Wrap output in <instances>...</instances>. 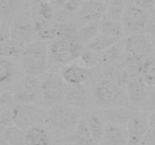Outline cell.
I'll use <instances>...</instances> for the list:
<instances>
[{
  "mask_svg": "<svg viewBox=\"0 0 155 145\" xmlns=\"http://www.w3.org/2000/svg\"><path fill=\"white\" fill-rule=\"evenodd\" d=\"M83 113L66 103H60L47 108L42 124L54 137L64 138L77 127L83 118Z\"/></svg>",
  "mask_w": 155,
  "mask_h": 145,
  "instance_id": "cell-1",
  "label": "cell"
},
{
  "mask_svg": "<svg viewBox=\"0 0 155 145\" xmlns=\"http://www.w3.org/2000/svg\"><path fill=\"white\" fill-rule=\"evenodd\" d=\"M91 98L96 110L114 107H130L126 88L114 84L102 75L93 82Z\"/></svg>",
  "mask_w": 155,
  "mask_h": 145,
  "instance_id": "cell-2",
  "label": "cell"
},
{
  "mask_svg": "<svg viewBox=\"0 0 155 145\" xmlns=\"http://www.w3.org/2000/svg\"><path fill=\"white\" fill-rule=\"evenodd\" d=\"M86 46L80 38L74 39H57L48 44L49 69L56 70L79 58Z\"/></svg>",
  "mask_w": 155,
  "mask_h": 145,
  "instance_id": "cell-3",
  "label": "cell"
},
{
  "mask_svg": "<svg viewBox=\"0 0 155 145\" xmlns=\"http://www.w3.org/2000/svg\"><path fill=\"white\" fill-rule=\"evenodd\" d=\"M48 44L33 42L24 48L21 57V63L24 75L42 76L49 69Z\"/></svg>",
  "mask_w": 155,
  "mask_h": 145,
  "instance_id": "cell-4",
  "label": "cell"
},
{
  "mask_svg": "<svg viewBox=\"0 0 155 145\" xmlns=\"http://www.w3.org/2000/svg\"><path fill=\"white\" fill-rule=\"evenodd\" d=\"M42 80V101L47 108L64 102L67 84L60 72L51 70L41 76Z\"/></svg>",
  "mask_w": 155,
  "mask_h": 145,
  "instance_id": "cell-5",
  "label": "cell"
},
{
  "mask_svg": "<svg viewBox=\"0 0 155 145\" xmlns=\"http://www.w3.org/2000/svg\"><path fill=\"white\" fill-rule=\"evenodd\" d=\"M15 101L20 104H36L42 101L41 76L24 75L13 92Z\"/></svg>",
  "mask_w": 155,
  "mask_h": 145,
  "instance_id": "cell-6",
  "label": "cell"
},
{
  "mask_svg": "<svg viewBox=\"0 0 155 145\" xmlns=\"http://www.w3.org/2000/svg\"><path fill=\"white\" fill-rule=\"evenodd\" d=\"M15 126L26 131L38 124H42L45 111L33 104H14L12 105Z\"/></svg>",
  "mask_w": 155,
  "mask_h": 145,
  "instance_id": "cell-7",
  "label": "cell"
},
{
  "mask_svg": "<svg viewBox=\"0 0 155 145\" xmlns=\"http://www.w3.org/2000/svg\"><path fill=\"white\" fill-rule=\"evenodd\" d=\"M36 38L35 25L30 13L26 11L11 24V39L23 47L34 42Z\"/></svg>",
  "mask_w": 155,
  "mask_h": 145,
  "instance_id": "cell-8",
  "label": "cell"
},
{
  "mask_svg": "<svg viewBox=\"0 0 155 145\" xmlns=\"http://www.w3.org/2000/svg\"><path fill=\"white\" fill-rule=\"evenodd\" d=\"M126 54L148 57L155 54V39L146 33L129 35L124 39Z\"/></svg>",
  "mask_w": 155,
  "mask_h": 145,
  "instance_id": "cell-9",
  "label": "cell"
},
{
  "mask_svg": "<svg viewBox=\"0 0 155 145\" xmlns=\"http://www.w3.org/2000/svg\"><path fill=\"white\" fill-rule=\"evenodd\" d=\"M129 105L133 111H146L148 86L142 77L132 78L126 86Z\"/></svg>",
  "mask_w": 155,
  "mask_h": 145,
  "instance_id": "cell-10",
  "label": "cell"
},
{
  "mask_svg": "<svg viewBox=\"0 0 155 145\" xmlns=\"http://www.w3.org/2000/svg\"><path fill=\"white\" fill-rule=\"evenodd\" d=\"M148 13L149 12L145 11L131 3L127 4L121 22L128 36L144 33L148 21Z\"/></svg>",
  "mask_w": 155,
  "mask_h": 145,
  "instance_id": "cell-11",
  "label": "cell"
},
{
  "mask_svg": "<svg viewBox=\"0 0 155 145\" xmlns=\"http://www.w3.org/2000/svg\"><path fill=\"white\" fill-rule=\"evenodd\" d=\"M149 128V114L146 111H133L127 125L128 145H139Z\"/></svg>",
  "mask_w": 155,
  "mask_h": 145,
  "instance_id": "cell-12",
  "label": "cell"
},
{
  "mask_svg": "<svg viewBox=\"0 0 155 145\" xmlns=\"http://www.w3.org/2000/svg\"><path fill=\"white\" fill-rule=\"evenodd\" d=\"M96 68L70 63L61 69L60 73L68 85H86L95 77Z\"/></svg>",
  "mask_w": 155,
  "mask_h": 145,
  "instance_id": "cell-13",
  "label": "cell"
},
{
  "mask_svg": "<svg viewBox=\"0 0 155 145\" xmlns=\"http://www.w3.org/2000/svg\"><path fill=\"white\" fill-rule=\"evenodd\" d=\"M92 102L91 92L86 85H68L65 90L64 103L76 109L86 112Z\"/></svg>",
  "mask_w": 155,
  "mask_h": 145,
  "instance_id": "cell-14",
  "label": "cell"
},
{
  "mask_svg": "<svg viewBox=\"0 0 155 145\" xmlns=\"http://www.w3.org/2000/svg\"><path fill=\"white\" fill-rule=\"evenodd\" d=\"M104 16V6L101 2L83 1V5L75 14L76 22L83 24L99 21Z\"/></svg>",
  "mask_w": 155,
  "mask_h": 145,
  "instance_id": "cell-15",
  "label": "cell"
},
{
  "mask_svg": "<svg viewBox=\"0 0 155 145\" xmlns=\"http://www.w3.org/2000/svg\"><path fill=\"white\" fill-rule=\"evenodd\" d=\"M105 124L127 126L133 111L129 107H114L95 110Z\"/></svg>",
  "mask_w": 155,
  "mask_h": 145,
  "instance_id": "cell-16",
  "label": "cell"
},
{
  "mask_svg": "<svg viewBox=\"0 0 155 145\" xmlns=\"http://www.w3.org/2000/svg\"><path fill=\"white\" fill-rule=\"evenodd\" d=\"M101 75L107 80L123 88H126L131 79L124 63L101 66Z\"/></svg>",
  "mask_w": 155,
  "mask_h": 145,
  "instance_id": "cell-17",
  "label": "cell"
},
{
  "mask_svg": "<svg viewBox=\"0 0 155 145\" xmlns=\"http://www.w3.org/2000/svg\"><path fill=\"white\" fill-rule=\"evenodd\" d=\"M54 137L43 124H38L25 131L26 145H53Z\"/></svg>",
  "mask_w": 155,
  "mask_h": 145,
  "instance_id": "cell-18",
  "label": "cell"
},
{
  "mask_svg": "<svg viewBox=\"0 0 155 145\" xmlns=\"http://www.w3.org/2000/svg\"><path fill=\"white\" fill-rule=\"evenodd\" d=\"M128 142L127 126L105 124L101 145H128Z\"/></svg>",
  "mask_w": 155,
  "mask_h": 145,
  "instance_id": "cell-19",
  "label": "cell"
},
{
  "mask_svg": "<svg viewBox=\"0 0 155 145\" xmlns=\"http://www.w3.org/2000/svg\"><path fill=\"white\" fill-rule=\"evenodd\" d=\"M63 139L75 145H98L94 141L85 116L80 119L74 131Z\"/></svg>",
  "mask_w": 155,
  "mask_h": 145,
  "instance_id": "cell-20",
  "label": "cell"
},
{
  "mask_svg": "<svg viewBox=\"0 0 155 145\" xmlns=\"http://www.w3.org/2000/svg\"><path fill=\"white\" fill-rule=\"evenodd\" d=\"M36 37L39 41L46 42H52L58 39L60 24L53 20L45 21L41 19L34 22Z\"/></svg>",
  "mask_w": 155,
  "mask_h": 145,
  "instance_id": "cell-21",
  "label": "cell"
},
{
  "mask_svg": "<svg viewBox=\"0 0 155 145\" xmlns=\"http://www.w3.org/2000/svg\"><path fill=\"white\" fill-rule=\"evenodd\" d=\"M126 52L124 48V39H120L117 42L101 53L100 66L113 63H124Z\"/></svg>",
  "mask_w": 155,
  "mask_h": 145,
  "instance_id": "cell-22",
  "label": "cell"
},
{
  "mask_svg": "<svg viewBox=\"0 0 155 145\" xmlns=\"http://www.w3.org/2000/svg\"><path fill=\"white\" fill-rule=\"evenodd\" d=\"M99 33L122 39L128 36L121 21H115L103 17L99 21Z\"/></svg>",
  "mask_w": 155,
  "mask_h": 145,
  "instance_id": "cell-23",
  "label": "cell"
},
{
  "mask_svg": "<svg viewBox=\"0 0 155 145\" xmlns=\"http://www.w3.org/2000/svg\"><path fill=\"white\" fill-rule=\"evenodd\" d=\"M85 117L94 141L96 144H101L105 128V123L95 110L88 113Z\"/></svg>",
  "mask_w": 155,
  "mask_h": 145,
  "instance_id": "cell-24",
  "label": "cell"
},
{
  "mask_svg": "<svg viewBox=\"0 0 155 145\" xmlns=\"http://www.w3.org/2000/svg\"><path fill=\"white\" fill-rule=\"evenodd\" d=\"M148 57L136 54H126L124 59V66L128 71L130 78L141 77V71L145 60Z\"/></svg>",
  "mask_w": 155,
  "mask_h": 145,
  "instance_id": "cell-25",
  "label": "cell"
},
{
  "mask_svg": "<svg viewBox=\"0 0 155 145\" xmlns=\"http://www.w3.org/2000/svg\"><path fill=\"white\" fill-rule=\"evenodd\" d=\"M127 5L124 0H109L104 7V17L115 21H121Z\"/></svg>",
  "mask_w": 155,
  "mask_h": 145,
  "instance_id": "cell-26",
  "label": "cell"
},
{
  "mask_svg": "<svg viewBox=\"0 0 155 145\" xmlns=\"http://www.w3.org/2000/svg\"><path fill=\"white\" fill-rule=\"evenodd\" d=\"M120 39L110 37L105 35L98 33L96 37L94 38L86 46V48L97 53H102L104 51L114 45Z\"/></svg>",
  "mask_w": 155,
  "mask_h": 145,
  "instance_id": "cell-27",
  "label": "cell"
},
{
  "mask_svg": "<svg viewBox=\"0 0 155 145\" xmlns=\"http://www.w3.org/2000/svg\"><path fill=\"white\" fill-rule=\"evenodd\" d=\"M99 33V21L86 23L79 28L78 34L81 42L85 46Z\"/></svg>",
  "mask_w": 155,
  "mask_h": 145,
  "instance_id": "cell-28",
  "label": "cell"
},
{
  "mask_svg": "<svg viewBox=\"0 0 155 145\" xmlns=\"http://www.w3.org/2000/svg\"><path fill=\"white\" fill-rule=\"evenodd\" d=\"M16 70V66L10 59L0 57V86L10 82Z\"/></svg>",
  "mask_w": 155,
  "mask_h": 145,
  "instance_id": "cell-29",
  "label": "cell"
},
{
  "mask_svg": "<svg viewBox=\"0 0 155 145\" xmlns=\"http://www.w3.org/2000/svg\"><path fill=\"white\" fill-rule=\"evenodd\" d=\"M25 47L14 42L12 39L0 45V57L5 58H21Z\"/></svg>",
  "mask_w": 155,
  "mask_h": 145,
  "instance_id": "cell-30",
  "label": "cell"
},
{
  "mask_svg": "<svg viewBox=\"0 0 155 145\" xmlns=\"http://www.w3.org/2000/svg\"><path fill=\"white\" fill-rule=\"evenodd\" d=\"M141 77L148 87L155 85V54L145 60L141 71Z\"/></svg>",
  "mask_w": 155,
  "mask_h": 145,
  "instance_id": "cell-31",
  "label": "cell"
},
{
  "mask_svg": "<svg viewBox=\"0 0 155 145\" xmlns=\"http://www.w3.org/2000/svg\"><path fill=\"white\" fill-rule=\"evenodd\" d=\"M2 137L11 145H26L25 131L15 125L5 128Z\"/></svg>",
  "mask_w": 155,
  "mask_h": 145,
  "instance_id": "cell-32",
  "label": "cell"
},
{
  "mask_svg": "<svg viewBox=\"0 0 155 145\" xmlns=\"http://www.w3.org/2000/svg\"><path fill=\"white\" fill-rule=\"evenodd\" d=\"M79 58L83 60L84 66L89 68H97L100 66L101 53H97L85 48Z\"/></svg>",
  "mask_w": 155,
  "mask_h": 145,
  "instance_id": "cell-33",
  "label": "cell"
},
{
  "mask_svg": "<svg viewBox=\"0 0 155 145\" xmlns=\"http://www.w3.org/2000/svg\"><path fill=\"white\" fill-rule=\"evenodd\" d=\"M36 10L41 19L50 21L54 19L56 8L52 3L47 0H44L39 2Z\"/></svg>",
  "mask_w": 155,
  "mask_h": 145,
  "instance_id": "cell-34",
  "label": "cell"
},
{
  "mask_svg": "<svg viewBox=\"0 0 155 145\" xmlns=\"http://www.w3.org/2000/svg\"><path fill=\"white\" fill-rule=\"evenodd\" d=\"M18 5V0H0V18L13 16Z\"/></svg>",
  "mask_w": 155,
  "mask_h": 145,
  "instance_id": "cell-35",
  "label": "cell"
},
{
  "mask_svg": "<svg viewBox=\"0 0 155 145\" xmlns=\"http://www.w3.org/2000/svg\"><path fill=\"white\" fill-rule=\"evenodd\" d=\"M14 115L12 106L1 109L0 112V128L4 130L8 127L14 126Z\"/></svg>",
  "mask_w": 155,
  "mask_h": 145,
  "instance_id": "cell-36",
  "label": "cell"
},
{
  "mask_svg": "<svg viewBox=\"0 0 155 145\" xmlns=\"http://www.w3.org/2000/svg\"><path fill=\"white\" fill-rule=\"evenodd\" d=\"M83 0H67L64 8L73 15H75L83 5Z\"/></svg>",
  "mask_w": 155,
  "mask_h": 145,
  "instance_id": "cell-37",
  "label": "cell"
},
{
  "mask_svg": "<svg viewBox=\"0 0 155 145\" xmlns=\"http://www.w3.org/2000/svg\"><path fill=\"white\" fill-rule=\"evenodd\" d=\"M144 33H146L155 38V9L148 13V21Z\"/></svg>",
  "mask_w": 155,
  "mask_h": 145,
  "instance_id": "cell-38",
  "label": "cell"
},
{
  "mask_svg": "<svg viewBox=\"0 0 155 145\" xmlns=\"http://www.w3.org/2000/svg\"><path fill=\"white\" fill-rule=\"evenodd\" d=\"M131 4L145 11L150 12L154 9L155 0H132Z\"/></svg>",
  "mask_w": 155,
  "mask_h": 145,
  "instance_id": "cell-39",
  "label": "cell"
},
{
  "mask_svg": "<svg viewBox=\"0 0 155 145\" xmlns=\"http://www.w3.org/2000/svg\"><path fill=\"white\" fill-rule=\"evenodd\" d=\"M11 39V24L0 23V45Z\"/></svg>",
  "mask_w": 155,
  "mask_h": 145,
  "instance_id": "cell-40",
  "label": "cell"
},
{
  "mask_svg": "<svg viewBox=\"0 0 155 145\" xmlns=\"http://www.w3.org/2000/svg\"><path fill=\"white\" fill-rule=\"evenodd\" d=\"M15 101L13 92H5L0 94V109L5 108L13 105Z\"/></svg>",
  "mask_w": 155,
  "mask_h": 145,
  "instance_id": "cell-41",
  "label": "cell"
},
{
  "mask_svg": "<svg viewBox=\"0 0 155 145\" xmlns=\"http://www.w3.org/2000/svg\"><path fill=\"white\" fill-rule=\"evenodd\" d=\"M147 110L150 112H155V85L148 87Z\"/></svg>",
  "mask_w": 155,
  "mask_h": 145,
  "instance_id": "cell-42",
  "label": "cell"
},
{
  "mask_svg": "<svg viewBox=\"0 0 155 145\" xmlns=\"http://www.w3.org/2000/svg\"><path fill=\"white\" fill-rule=\"evenodd\" d=\"M139 145H155V129L151 128L144 136Z\"/></svg>",
  "mask_w": 155,
  "mask_h": 145,
  "instance_id": "cell-43",
  "label": "cell"
},
{
  "mask_svg": "<svg viewBox=\"0 0 155 145\" xmlns=\"http://www.w3.org/2000/svg\"><path fill=\"white\" fill-rule=\"evenodd\" d=\"M47 1L52 3L55 6V8H63L67 0H47Z\"/></svg>",
  "mask_w": 155,
  "mask_h": 145,
  "instance_id": "cell-44",
  "label": "cell"
},
{
  "mask_svg": "<svg viewBox=\"0 0 155 145\" xmlns=\"http://www.w3.org/2000/svg\"><path fill=\"white\" fill-rule=\"evenodd\" d=\"M150 127L155 129V112H151L149 114Z\"/></svg>",
  "mask_w": 155,
  "mask_h": 145,
  "instance_id": "cell-45",
  "label": "cell"
},
{
  "mask_svg": "<svg viewBox=\"0 0 155 145\" xmlns=\"http://www.w3.org/2000/svg\"><path fill=\"white\" fill-rule=\"evenodd\" d=\"M0 145H11V144L5 140V139L0 137Z\"/></svg>",
  "mask_w": 155,
  "mask_h": 145,
  "instance_id": "cell-46",
  "label": "cell"
},
{
  "mask_svg": "<svg viewBox=\"0 0 155 145\" xmlns=\"http://www.w3.org/2000/svg\"><path fill=\"white\" fill-rule=\"evenodd\" d=\"M59 145H75V144H73V143H70V142H68V141H65V140H64V143H61V144Z\"/></svg>",
  "mask_w": 155,
  "mask_h": 145,
  "instance_id": "cell-47",
  "label": "cell"
},
{
  "mask_svg": "<svg viewBox=\"0 0 155 145\" xmlns=\"http://www.w3.org/2000/svg\"><path fill=\"white\" fill-rule=\"evenodd\" d=\"M83 1H95V2H101L102 0H83Z\"/></svg>",
  "mask_w": 155,
  "mask_h": 145,
  "instance_id": "cell-48",
  "label": "cell"
},
{
  "mask_svg": "<svg viewBox=\"0 0 155 145\" xmlns=\"http://www.w3.org/2000/svg\"><path fill=\"white\" fill-rule=\"evenodd\" d=\"M34 1H36V2H42V1H44V0H34Z\"/></svg>",
  "mask_w": 155,
  "mask_h": 145,
  "instance_id": "cell-49",
  "label": "cell"
},
{
  "mask_svg": "<svg viewBox=\"0 0 155 145\" xmlns=\"http://www.w3.org/2000/svg\"><path fill=\"white\" fill-rule=\"evenodd\" d=\"M0 112H1V109H0Z\"/></svg>",
  "mask_w": 155,
  "mask_h": 145,
  "instance_id": "cell-50",
  "label": "cell"
},
{
  "mask_svg": "<svg viewBox=\"0 0 155 145\" xmlns=\"http://www.w3.org/2000/svg\"><path fill=\"white\" fill-rule=\"evenodd\" d=\"M154 9H155V6H154Z\"/></svg>",
  "mask_w": 155,
  "mask_h": 145,
  "instance_id": "cell-51",
  "label": "cell"
}]
</instances>
